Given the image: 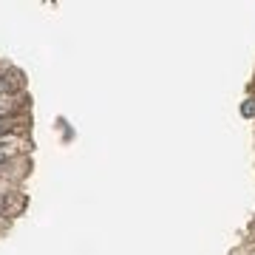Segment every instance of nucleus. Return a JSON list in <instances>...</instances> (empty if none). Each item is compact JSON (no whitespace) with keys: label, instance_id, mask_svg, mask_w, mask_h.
<instances>
[{"label":"nucleus","instance_id":"1","mask_svg":"<svg viewBox=\"0 0 255 255\" xmlns=\"http://www.w3.org/2000/svg\"><path fill=\"white\" fill-rule=\"evenodd\" d=\"M241 117L244 119H255V97H247L241 102Z\"/></svg>","mask_w":255,"mask_h":255}]
</instances>
